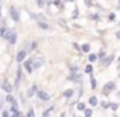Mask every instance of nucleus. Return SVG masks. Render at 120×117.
<instances>
[{"label": "nucleus", "instance_id": "obj_14", "mask_svg": "<svg viewBox=\"0 0 120 117\" xmlns=\"http://www.w3.org/2000/svg\"><path fill=\"white\" fill-rule=\"evenodd\" d=\"M88 103H90V106H97L99 105V99H97V96H90L88 97Z\"/></svg>", "mask_w": 120, "mask_h": 117}, {"label": "nucleus", "instance_id": "obj_9", "mask_svg": "<svg viewBox=\"0 0 120 117\" xmlns=\"http://www.w3.org/2000/svg\"><path fill=\"white\" fill-rule=\"evenodd\" d=\"M21 79H23V68L18 67V68H17V78H15L14 88H20V85H21Z\"/></svg>", "mask_w": 120, "mask_h": 117}, {"label": "nucleus", "instance_id": "obj_7", "mask_svg": "<svg viewBox=\"0 0 120 117\" xmlns=\"http://www.w3.org/2000/svg\"><path fill=\"white\" fill-rule=\"evenodd\" d=\"M27 53H29V52H27L26 49H20V50L17 52V56H15V59H17L18 64H21V62H23L24 59L27 58Z\"/></svg>", "mask_w": 120, "mask_h": 117}, {"label": "nucleus", "instance_id": "obj_41", "mask_svg": "<svg viewBox=\"0 0 120 117\" xmlns=\"http://www.w3.org/2000/svg\"><path fill=\"white\" fill-rule=\"evenodd\" d=\"M2 108H3V99L0 97V109H2Z\"/></svg>", "mask_w": 120, "mask_h": 117}, {"label": "nucleus", "instance_id": "obj_23", "mask_svg": "<svg viewBox=\"0 0 120 117\" xmlns=\"http://www.w3.org/2000/svg\"><path fill=\"white\" fill-rule=\"evenodd\" d=\"M85 73L87 75H93V62H90V64L85 65Z\"/></svg>", "mask_w": 120, "mask_h": 117}, {"label": "nucleus", "instance_id": "obj_21", "mask_svg": "<svg viewBox=\"0 0 120 117\" xmlns=\"http://www.w3.org/2000/svg\"><path fill=\"white\" fill-rule=\"evenodd\" d=\"M90 84H91V88H93V90H96V87H97V81H96V78H94L93 75H90Z\"/></svg>", "mask_w": 120, "mask_h": 117}, {"label": "nucleus", "instance_id": "obj_1", "mask_svg": "<svg viewBox=\"0 0 120 117\" xmlns=\"http://www.w3.org/2000/svg\"><path fill=\"white\" fill-rule=\"evenodd\" d=\"M3 38L8 41V43L11 44V46H14V44L17 43V32H15V30H9V29H8Z\"/></svg>", "mask_w": 120, "mask_h": 117}, {"label": "nucleus", "instance_id": "obj_8", "mask_svg": "<svg viewBox=\"0 0 120 117\" xmlns=\"http://www.w3.org/2000/svg\"><path fill=\"white\" fill-rule=\"evenodd\" d=\"M35 96L38 97L40 100H43V102H49V100H50V97H52L49 93H47V91H43V90H38Z\"/></svg>", "mask_w": 120, "mask_h": 117}, {"label": "nucleus", "instance_id": "obj_12", "mask_svg": "<svg viewBox=\"0 0 120 117\" xmlns=\"http://www.w3.org/2000/svg\"><path fill=\"white\" fill-rule=\"evenodd\" d=\"M9 111H11V116H14V117L23 116V113L18 109V105H11V106H9Z\"/></svg>", "mask_w": 120, "mask_h": 117}, {"label": "nucleus", "instance_id": "obj_2", "mask_svg": "<svg viewBox=\"0 0 120 117\" xmlns=\"http://www.w3.org/2000/svg\"><path fill=\"white\" fill-rule=\"evenodd\" d=\"M21 64H23L24 70H26L27 73H34V72H35V67H34V58H26Z\"/></svg>", "mask_w": 120, "mask_h": 117}, {"label": "nucleus", "instance_id": "obj_22", "mask_svg": "<svg viewBox=\"0 0 120 117\" xmlns=\"http://www.w3.org/2000/svg\"><path fill=\"white\" fill-rule=\"evenodd\" d=\"M85 108H87V105H85L84 102H78L76 103V109H78V111H82V113H84Z\"/></svg>", "mask_w": 120, "mask_h": 117}, {"label": "nucleus", "instance_id": "obj_29", "mask_svg": "<svg viewBox=\"0 0 120 117\" xmlns=\"http://www.w3.org/2000/svg\"><path fill=\"white\" fill-rule=\"evenodd\" d=\"M52 111H53V106H49V108H46V109L43 111V116H44V117H46V116H49Z\"/></svg>", "mask_w": 120, "mask_h": 117}, {"label": "nucleus", "instance_id": "obj_34", "mask_svg": "<svg viewBox=\"0 0 120 117\" xmlns=\"http://www.w3.org/2000/svg\"><path fill=\"white\" fill-rule=\"evenodd\" d=\"M35 20H46V17H44L43 14H37L35 15Z\"/></svg>", "mask_w": 120, "mask_h": 117}, {"label": "nucleus", "instance_id": "obj_24", "mask_svg": "<svg viewBox=\"0 0 120 117\" xmlns=\"http://www.w3.org/2000/svg\"><path fill=\"white\" fill-rule=\"evenodd\" d=\"M109 109H111V111H117V109H119V103L109 102Z\"/></svg>", "mask_w": 120, "mask_h": 117}, {"label": "nucleus", "instance_id": "obj_31", "mask_svg": "<svg viewBox=\"0 0 120 117\" xmlns=\"http://www.w3.org/2000/svg\"><path fill=\"white\" fill-rule=\"evenodd\" d=\"M6 30H8V29H6V27H5V26H0V37H2V38H3V37H5V34H6Z\"/></svg>", "mask_w": 120, "mask_h": 117}, {"label": "nucleus", "instance_id": "obj_46", "mask_svg": "<svg viewBox=\"0 0 120 117\" xmlns=\"http://www.w3.org/2000/svg\"><path fill=\"white\" fill-rule=\"evenodd\" d=\"M119 24H120V23H119Z\"/></svg>", "mask_w": 120, "mask_h": 117}, {"label": "nucleus", "instance_id": "obj_33", "mask_svg": "<svg viewBox=\"0 0 120 117\" xmlns=\"http://www.w3.org/2000/svg\"><path fill=\"white\" fill-rule=\"evenodd\" d=\"M108 20H109V21H114V20H116V14H114V12L108 14Z\"/></svg>", "mask_w": 120, "mask_h": 117}, {"label": "nucleus", "instance_id": "obj_42", "mask_svg": "<svg viewBox=\"0 0 120 117\" xmlns=\"http://www.w3.org/2000/svg\"><path fill=\"white\" fill-rule=\"evenodd\" d=\"M0 17H2V5H0Z\"/></svg>", "mask_w": 120, "mask_h": 117}, {"label": "nucleus", "instance_id": "obj_37", "mask_svg": "<svg viewBox=\"0 0 120 117\" xmlns=\"http://www.w3.org/2000/svg\"><path fill=\"white\" fill-rule=\"evenodd\" d=\"M78 70H79L78 65H71V67H70V72H78Z\"/></svg>", "mask_w": 120, "mask_h": 117}, {"label": "nucleus", "instance_id": "obj_19", "mask_svg": "<svg viewBox=\"0 0 120 117\" xmlns=\"http://www.w3.org/2000/svg\"><path fill=\"white\" fill-rule=\"evenodd\" d=\"M90 49H91V46H90L88 43L81 44V52H84V53H90Z\"/></svg>", "mask_w": 120, "mask_h": 117}, {"label": "nucleus", "instance_id": "obj_35", "mask_svg": "<svg viewBox=\"0 0 120 117\" xmlns=\"http://www.w3.org/2000/svg\"><path fill=\"white\" fill-rule=\"evenodd\" d=\"M37 5H38L40 8H43V6L46 5V2H44V0H37Z\"/></svg>", "mask_w": 120, "mask_h": 117}, {"label": "nucleus", "instance_id": "obj_30", "mask_svg": "<svg viewBox=\"0 0 120 117\" xmlns=\"http://www.w3.org/2000/svg\"><path fill=\"white\" fill-rule=\"evenodd\" d=\"M90 18H91V20H94V21H99V20H100V15H99V14H91Z\"/></svg>", "mask_w": 120, "mask_h": 117}, {"label": "nucleus", "instance_id": "obj_39", "mask_svg": "<svg viewBox=\"0 0 120 117\" xmlns=\"http://www.w3.org/2000/svg\"><path fill=\"white\" fill-rule=\"evenodd\" d=\"M78 15H79V12H78V9H75V12H73V18H78Z\"/></svg>", "mask_w": 120, "mask_h": 117}, {"label": "nucleus", "instance_id": "obj_44", "mask_svg": "<svg viewBox=\"0 0 120 117\" xmlns=\"http://www.w3.org/2000/svg\"><path fill=\"white\" fill-rule=\"evenodd\" d=\"M67 2H73V0H67Z\"/></svg>", "mask_w": 120, "mask_h": 117}, {"label": "nucleus", "instance_id": "obj_15", "mask_svg": "<svg viewBox=\"0 0 120 117\" xmlns=\"http://www.w3.org/2000/svg\"><path fill=\"white\" fill-rule=\"evenodd\" d=\"M37 26L41 27L43 30H49V27H50L49 24L46 23V20H37Z\"/></svg>", "mask_w": 120, "mask_h": 117}, {"label": "nucleus", "instance_id": "obj_4", "mask_svg": "<svg viewBox=\"0 0 120 117\" xmlns=\"http://www.w3.org/2000/svg\"><path fill=\"white\" fill-rule=\"evenodd\" d=\"M116 90V82H106L105 85H103V88H102V94L103 96H109V93H112V91Z\"/></svg>", "mask_w": 120, "mask_h": 117}, {"label": "nucleus", "instance_id": "obj_20", "mask_svg": "<svg viewBox=\"0 0 120 117\" xmlns=\"http://www.w3.org/2000/svg\"><path fill=\"white\" fill-rule=\"evenodd\" d=\"M88 61L90 62H96V61H99V58H97V53H90V55H88Z\"/></svg>", "mask_w": 120, "mask_h": 117}, {"label": "nucleus", "instance_id": "obj_26", "mask_svg": "<svg viewBox=\"0 0 120 117\" xmlns=\"http://www.w3.org/2000/svg\"><path fill=\"white\" fill-rule=\"evenodd\" d=\"M99 105L102 106L103 109H108V108H109V102H108V100H103V102H99Z\"/></svg>", "mask_w": 120, "mask_h": 117}, {"label": "nucleus", "instance_id": "obj_16", "mask_svg": "<svg viewBox=\"0 0 120 117\" xmlns=\"http://www.w3.org/2000/svg\"><path fill=\"white\" fill-rule=\"evenodd\" d=\"M5 99H6V102L11 103V105H17V99H15L11 93H6V97H5Z\"/></svg>", "mask_w": 120, "mask_h": 117}, {"label": "nucleus", "instance_id": "obj_27", "mask_svg": "<svg viewBox=\"0 0 120 117\" xmlns=\"http://www.w3.org/2000/svg\"><path fill=\"white\" fill-rule=\"evenodd\" d=\"M84 116H85V117H91V116H93V109H91V108H85Z\"/></svg>", "mask_w": 120, "mask_h": 117}, {"label": "nucleus", "instance_id": "obj_17", "mask_svg": "<svg viewBox=\"0 0 120 117\" xmlns=\"http://www.w3.org/2000/svg\"><path fill=\"white\" fill-rule=\"evenodd\" d=\"M43 64H44V59L43 58H34V67H35V70H37V68H40Z\"/></svg>", "mask_w": 120, "mask_h": 117}, {"label": "nucleus", "instance_id": "obj_28", "mask_svg": "<svg viewBox=\"0 0 120 117\" xmlns=\"http://www.w3.org/2000/svg\"><path fill=\"white\" fill-rule=\"evenodd\" d=\"M84 3L88 6V8H93V6H96V3H94V0H84Z\"/></svg>", "mask_w": 120, "mask_h": 117}, {"label": "nucleus", "instance_id": "obj_36", "mask_svg": "<svg viewBox=\"0 0 120 117\" xmlns=\"http://www.w3.org/2000/svg\"><path fill=\"white\" fill-rule=\"evenodd\" d=\"M26 116H29V117H34V116H35V111H34V109L30 108L29 111H27V114H26Z\"/></svg>", "mask_w": 120, "mask_h": 117}, {"label": "nucleus", "instance_id": "obj_40", "mask_svg": "<svg viewBox=\"0 0 120 117\" xmlns=\"http://www.w3.org/2000/svg\"><path fill=\"white\" fill-rule=\"evenodd\" d=\"M116 38L120 40V30H117V32H116Z\"/></svg>", "mask_w": 120, "mask_h": 117}, {"label": "nucleus", "instance_id": "obj_11", "mask_svg": "<svg viewBox=\"0 0 120 117\" xmlns=\"http://www.w3.org/2000/svg\"><path fill=\"white\" fill-rule=\"evenodd\" d=\"M75 94H76V90H75V88H67V90L62 91L61 96H62V97H65V99H71Z\"/></svg>", "mask_w": 120, "mask_h": 117}, {"label": "nucleus", "instance_id": "obj_6", "mask_svg": "<svg viewBox=\"0 0 120 117\" xmlns=\"http://www.w3.org/2000/svg\"><path fill=\"white\" fill-rule=\"evenodd\" d=\"M9 17H11L12 21H15V23L20 21V12H18V9L15 8V6H11V8H9Z\"/></svg>", "mask_w": 120, "mask_h": 117}, {"label": "nucleus", "instance_id": "obj_43", "mask_svg": "<svg viewBox=\"0 0 120 117\" xmlns=\"http://www.w3.org/2000/svg\"><path fill=\"white\" fill-rule=\"evenodd\" d=\"M117 96H119V97H120V91H117Z\"/></svg>", "mask_w": 120, "mask_h": 117}, {"label": "nucleus", "instance_id": "obj_38", "mask_svg": "<svg viewBox=\"0 0 120 117\" xmlns=\"http://www.w3.org/2000/svg\"><path fill=\"white\" fill-rule=\"evenodd\" d=\"M73 49H75V50H81V46H79L78 43H73Z\"/></svg>", "mask_w": 120, "mask_h": 117}, {"label": "nucleus", "instance_id": "obj_3", "mask_svg": "<svg viewBox=\"0 0 120 117\" xmlns=\"http://www.w3.org/2000/svg\"><path fill=\"white\" fill-rule=\"evenodd\" d=\"M114 58H116V55L114 53H109V55H106L105 58H102V59H99V64H100V67H108L109 64H111L112 61H114Z\"/></svg>", "mask_w": 120, "mask_h": 117}, {"label": "nucleus", "instance_id": "obj_13", "mask_svg": "<svg viewBox=\"0 0 120 117\" xmlns=\"http://www.w3.org/2000/svg\"><path fill=\"white\" fill-rule=\"evenodd\" d=\"M37 91H38V87H37V85H35V84H34V85H32V87H30V88H29V90H27V93H26V96H27V97H29V99H30V97H34V96H35V94H37Z\"/></svg>", "mask_w": 120, "mask_h": 117}, {"label": "nucleus", "instance_id": "obj_10", "mask_svg": "<svg viewBox=\"0 0 120 117\" xmlns=\"http://www.w3.org/2000/svg\"><path fill=\"white\" fill-rule=\"evenodd\" d=\"M0 87H2V90L5 91V93H12V90H14V85H12L9 81H3Z\"/></svg>", "mask_w": 120, "mask_h": 117}, {"label": "nucleus", "instance_id": "obj_25", "mask_svg": "<svg viewBox=\"0 0 120 117\" xmlns=\"http://www.w3.org/2000/svg\"><path fill=\"white\" fill-rule=\"evenodd\" d=\"M105 56H106V50H105V49L99 50V53H97V58H99V59H102V58H105Z\"/></svg>", "mask_w": 120, "mask_h": 117}, {"label": "nucleus", "instance_id": "obj_5", "mask_svg": "<svg viewBox=\"0 0 120 117\" xmlns=\"http://www.w3.org/2000/svg\"><path fill=\"white\" fill-rule=\"evenodd\" d=\"M68 81L73 82V84H81L82 82V75L79 72H70V75H68Z\"/></svg>", "mask_w": 120, "mask_h": 117}, {"label": "nucleus", "instance_id": "obj_45", "mask_svg": "<svg viewBox=\"0 0 120 117\" xmlns=\"http://www.w3.org/2000/svg\"><path fill=\"white\" fill-rule=\"evenodd\" d=\"M119 78H120V73H119Z\"/></svg>", "mask_w": 120, "mask_h": 117}, {"label": "nucleus", "instance_id": "obj_32", "mask_svg": "<svg viewBox=\"0 0 120 117\" xmlns=\"http://www.w3.org/2000/svg\"><path fill=\"white\" fill-rule=\"evenodd\" d=\"M2 116L3 117H9V116H11V111H9V109H3V111H2Z\"/></svg>", "mask_w": 120, "mask_h": 117}, {"label": "nucleus", "instance_id": "obj_18", "mask_svg": "<svg viewBox=\"0 0 120 117\" xmlns=\"http://www.w3.org/2000/svg\"><path fill=\"white\" fill-rule=\"evenodd\" d=\"M37 47H38V43H37V41H29V46H27V52H34Z\"/></svg>", "mask_w": 120, "mask_h": 117}]
</instances>
